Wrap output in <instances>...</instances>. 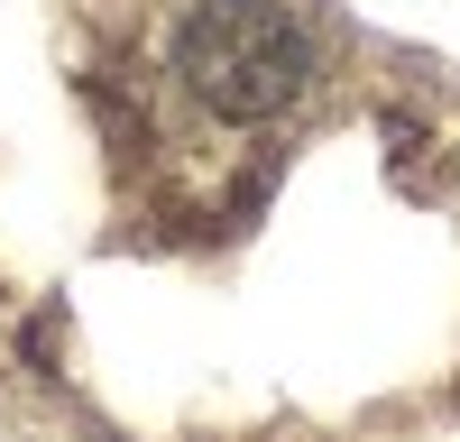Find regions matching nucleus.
<instances>
[{
	"label": "nucleus",
	"instance_id": "obj_1",
	"mask_svg": "<svg viewBox=\"0 0 460 442\" xmlns=\"http://www.w3.org/2000/svg\"><path fill=\"white\" fill-rule=\"evenodd\" d=\"M175 74L212 120H277L314 74L304 19L286 0H194L175 28Z\"/></svg>",
	"mask_w": 460,
	"mask_h": 442
}]
</instances>
